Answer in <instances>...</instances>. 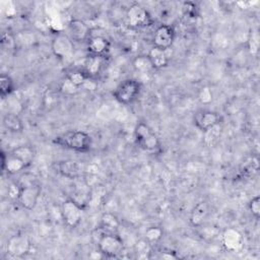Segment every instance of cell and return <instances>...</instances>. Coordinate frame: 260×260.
<instances>
[{
    "instance_id": "cell-19",
    "label": "cell",
    "mask_w": 260,
    "mask_h": 260,
    "mask_svg": "<svg viewBox=\"0 0 260 260\" xmlns=\"http://www.w3.org/2000/svg\"><path fill=\"white\" fill-rule=\"evenodd\" d=\"M222 242L226 250L235 251L238 250L242 245V236L238 231L234 229H229L223 234Z\"/></svg>"
},
{
    "instance_id": "cell-25",
    "label": "cell",
    "mask_w": 260,
    "mask_h": 260,
    "mask_svg": "<svg viewBox=\"0 0 260 260\" xmlns=\"http://www.w3.org/2000/svg\"><path fill=\"white\" fill-rule=\"evenodd\" d=\"M15 90V84L13 79L6 74L0 76V96L5 99L6 96L11 95Z\"/></svg>"
},
{
    "instance_id": "cell-30",
    "label": "cell",
    "mask_w": 260,
    "mask_h": 260,
    "mask_svg": "<svg viewBox=\"0 0 260 260\" xmlns=\"http://www.w3.org/2000/svg\"><path fill=\"white\" fill-rule=\"evenodd\" d=\"M79 89H80L79 87L74 85L72 82H70L65 77H64V79L62 80V82L60 83V86H59L60 92H62L65 95H74V94H76L78 92Z\"/></svg>"
},
{
    "instance_id": "cell-9",
    "label": "cell",
    "mask_w": 260,
    "mask_h": 260,
    "mask_svg": "<svg viewBox=\"0 0 260 260\" xmlns=\"http://www.w3.org/2000/svg\"><path fill=\"white\" fill-rule=\"evenodd\" d=\"M52 51L58 59L69 58L74 52V42L67 34L58 32L52 41Z\"/></svg>"
},
{
    "instance_id": "cell-33",
    "label": "cell",
    "mask_w": 260,
    "mask_h": 260,
    "mask_svg": "<svg viewBox=\"0 0 260 260\" xmlns=\"http://www.w3.org/2000/svg\"><path fill=\"white\" fill-rule=\"evenodd\" d=\"M20 188H21V185H19L17 183H12L8 187V195L12 200L17 201L18 196H19V192H20Z\"/></svg>"
},
{
    "instance_id": "cell-11",
    "label": "cell",
    "mask_w": 260,
    "mask_h": 260,
    "mask_svg": "<svg viewBox=\"0 0 260 260\" xmlns=\"http://www.w3.org/2000/svg\"><path fill=\"white\" fill-rule=\"evenodd\" d=\"M220 117L216 112L210 110H199L194 114L193 122L197 129L202 132H207L213 127L219 125Z\"/></svg>"
},
{
    "instance_id": "cell-2",
    "label": "cell",
    "mask_w": 260,
    "mask_h": 260,
    "mask_svg": "<svg viewBox=\"0 0 260 260\" xmlns=\"http://www.w3.org/2000/svg\"><path fill=\"white\" fill-rule=\"evenodd\" d=\"M100 235L98 238L99 252L109 258L118 257L125 248L124 240L117 233H109L101 228H98Z\"/></svg>"
},
{
    "instance_id": "cell-16",
    "label": "cell",
    "mask_w": 260,
    "mask_h": 260,
    "mask_svg": "<svg viewBox=\"0 0 260 260\" xmlns=\"http://www.w3.org/2000/svg\"><path fill=\"white\" fill-rule=\"evenodd\" d=\"M0 156H1V171L3 173H7L8 175H14L27 168L21 159L11 154L10 152L6 153L4 152V150H1Z\"/></svg>"
},
{
    "instance_id": "cell-7",
    "label": "cell",
    "mask_w": 260,
    "mask_h": 260,
    "mask_svg": "<svg viewBox=\"0 0 260 260\" xmlns=\"http://www.w3.org/2000/svg\"><path fill=\"white\" fill-rule=\"evenodd\" d=\"M41 192H42V187L37 183L21 185L19 196L16 202L21 207L27 210H31L36 207L38 200L40 198Z\"/></svg>"
},
{
    "instance_id": "cell-14",
    "label": "cell",
    "mask_w": 260,
    "mask_h": 260,
    "mask_svg": "<svg viewBox=\"0 0 260 260\" xmlns=\"http://www.w3.org/2000/svg\"><path fill=\"white\" fill-rule=\"evenodd\" d=\"M107 58L108 56L87 55V57L84 59L81 69L88 76V78L92 80L100 76V74L104 71L107 64Z\"/></svg>"
},
{
    "instance_id": "cell-20",
    "label": "cell",
    "mask_w": 260,
    "mask_h": 260,
    "mask_svg": "<svg viewBox=\"0 0 260 260\" xmlns=\"http://www.w3.org/2000/svg\"><path fill=\"white\" fill-rule=\"evenodd\" d=\"M3 125L4 127L13 133H20L23 131V123L20 117L13 112H9L3 117Z\"/></svg>"
},
{
    "instance_id": "cell-13",
    "label": "cell",
    "mask_w": 260,
    "mask_h": 260,
    "mask_svg": "<svg viewBox=\"0 0 260 260\" xmlns=\"http://www.w3.org/2000/svg\"><path fill=\"white\" fill-rule=\"evenodd\" d=\"M57 172L70 180H76L82 177L84 173V166L80 161L74 159H63L56 164Z\"/></svg>"
},
{
    "instance_id": "cell-21",
    "label": "cell",
    "mask_w": 260,
    "mask_h": 260,
    "mask_svg": "<svg viewBox=\"0 0 260 260\" xmlns=\"http://www.w3.org/2000/svg\"><path fill=\"white\" fill-rule=\"evenodd\" d=\"M132 66L134 70L141 74H148L154 70L152 63L147 55H138L132 61Z\"/></svg>"
},
{
    "instance_id": "cell-28",
    "label": "cell",
    "mask_w": 260,
    "mask_h": 260,
    "mask_svg": "<svg viewBox=\"0 0 260 260\" xmlns=\"http://www.w3.org/2000/svg\"><path fill=\"white\" fill-rule=\"evenodd\" d=\"M259 170V161L256 156H252L248 162H246L243 167L242 173L247 177H254Z\"/></svg>"
},
{
    "instance_id": "cell-10",
    "label": "cell",
    "mask_w": 260,
    "mask_h": 260,
    "mask_svg": "<svg viewBox=\"0 0 260 260\" xmlns=\"http://www.w3.org/2000/svg\"><path fill=\"white\" fill-rule=\"evenodd\" d=\"M175 28L171 24H160L158 25L152 36V44L153 47L169 50L171 49L174 41H175Z\"/></svg>"
},
{
    "instance_id": "cell-5",
    "label": "cell",
    "mask_w": 260,
    "mask_h": 260,
    "mask_svg": "<svg viewBox=\"0 0 260 260\" xmlns=\"http://www.w3.org/2000/svg\"><path fill=\"white\" fill-rule=\"evenodd\" d=\"M125 17L127 25L132 29L143 28L152 23V18L148 10L137 3H134L128 7Z\"/></svg>"
},
{
    "instance_id": "cell-4",
    "label": "cell",
    "mask_w": 260,
    "mask_h": 260,
    "mask_svg": "<svg viewBox=\"0 0 260 260\" xmlns=\"http://www.w3.org/2000/svg\"><path fill=\"white\" fill-rule=\"evenodd\" d=\"M141 91V84L134 78H127L120 82L115 88L113 95L122 105L132 104Z\"/></svg>"
},
{
    "instance_id": "cell-3",
    "label": "cell",
    "mask_w": 260,
    "mask_h": 260,
    "mask_svg": "<svg viewBox=\"0 0 260 260\" xmlns=\"http://www.w3.org/2000/svg\"><path fill=\"white\" fill-rule=\"evenodd\" d=\"M134 139L136 144L147 152L158 153L161 150V144L158 137L144 122H140L136 125L134 129Z\"/></svg>"
},
{
    "instance_id": "cell-31",
    "label": "cell",
    "mask_w": 260,
    "mask_h": 260,
    "mask_svg": "<svg viewBox=\"0 0 260 260\" xmlns=\"http://www.w3.org/2000/svg\"><path fill=\"white\" fill-rule=\"evenodd\" d=\"M249 210L256 219L259 218L260 216V197L259 196H255L250 200Z\"/></svg>"
},
{
    "instance_id": "cell-12",
    "label": "cell",
    "mask_w": 260,
    "mask_h": 260,
    "mask_svg": "<svg viewBox=\"0 0 260 260\" xmlns=\"http://www.w3.org/2000/svg\"><path fill=\"white\" fill-rule=\"evenodd\" d=\"M67 35L73 42H87L91 35V29L83 20L72 18L67 24Z\"/></svg>"
},
{
    "instance_id": "cell-32",
    "label": "cell",
    "mask_w": 260,
    "mask_h": 260,
    "mask_svg": "<svg viewBox=\"0 0 260 260\" xmlns=\"http://www.w3.org/2000/svg\"><path fill=\"white\" fill-rule=\"evenodd\" d=\"M198 99H199V101H200L202 104H204V105L209 104V103L212 101V92H211V90L209 89V87H207V86L202 87V88L200 89V91H199Z\"/></svg>"
},
{
    "instance_id": "cell-8",
    "label": "cell",
    "mask_w": 260,
    "mask_h": 260,
    "mask_svg": "<svg viewBox=\"0 0 260 260\" xmlns=\"http://www.w3.org/2000/svg\"><path fill=\"white\" fill-rule=\"evenodd\" d=\"M31 249V242L25 234L11 236L6 245L7 253L12 257H23Z\"/></svg>"
},
{
    "instance_id": "cell-24",
    "label": "cell",
    "mask_w": 260,
    "mask_h": 260,
    "mask_svg": "<svg viewBox=\"0 0 260 260\" xmlns=\"http://www.w3.org/2000/svg\"><path fill=\"white\" fill-rule=\"evenodd\" d=\"M120 226V221L117 216L111 212H106L101 217L100 228L109 233H116Z\"/></svg>"
},
{
    "instance_id": "cell-15",
    "label": "cell",
    "mask_w": 260,
    "mask_h": 260,
    "mask_svg": "<svg viewBox=\"0 0 260 260\" xmlns=\"http://www.w3.org/2000/svg\"><path fill=\"white\" fill-rule=\"evenodd\" d=\"M110 48L111 45L109 40L102 35H92L91 32L89 39L86 42L87 55L108 56Z\"/></svg>"
},
{
    "instance_id": "cell-29",
    "label": "cell",
    "mask_w": 260,
    "mask_h": 260,
    "mask_svg": "<svg viewBox=\"0 0 260 260\" xmlns=\"http://www.w3.org/2000/svg\"><path fill=\"white\" fill-rule=\"evenodd\" d=\"M134 251H135V253L138 254V257H141V256H142V257H147V258H149L148 255H146V253H147V254H150L151 251H152V249H151V245H150L146 240L142 239V240H139V241H137V242L135 243V245H134Z\"/></svg>"
},
{
    "instance_id": "cell-27",
    "label": "cell",
    "mask_w": 260,
    "mask_h": 260,
    "mask_svg": "<svg viewBox=\"0 0 260 260\" xmlns=\"http://www.w3.org/2000/svg\"><path fill=\"white\" fill-rule=\"evenodd\" d=\"M182 13L185 17L189 19H195L199 15V10L197 4L192 1H185L182 4Z\"/></svg>"
},
{
    "instance_id": "cell-22",
    "label": "cell",
    "mask_w": 260,
    "mask_h": 260,
    "mask_svg": "<svg viewBox=\"0 0 260 260\" xmlns=\"http://www.w3.org/2000/svg\"><path fill=\"white\" fill-rule=\"evenodd\" d=\"M10 153L15 155L19 159H21L25 164L26 167L31 165L34 157H35L34 148L29 145H19V146L15 147L14 149H12L10 151Z\"/></svg>"
},
{
    "instance_id": "cell-17",
    "label": "cell",
    "mask_w": 260,
    "mask_h": 260,
    "mask_svg": "<svg viewBox=\"0 0 260 260\" xmlns=\"http://www.w3.org/2000/svg\"><path fill=\"white\" fill-rule=\"evenodd\" d=\"M208 215V204L205 201L198 202L191 210L189 216V222L194 228H199L203 224V221Z\"/></svg>"
},
{
    "instance_id": "cell-23",
    "label": "cell",
    "mask_w": 260,
    "mask_h": 260,
    "mask_svg": "<svg viewBox=\"0 0 260 260\" xmlns=\"http://www.w3.org/2000/svg\"><path fill=\"white\" fill-rule=\"evenodd\" d=\"M65 78H67L70 82H72L74 85H76L79 88L84 86L89 80H91L88 78V76L83 72V70L81 68H75V69L68 70L65 73Z\"/></svg>"
},
{
    "instance_id": "cell-34",
    "label": "cell",
    "mask_w": 260,
    "mask_h": 260,
    "mask_svg": "<svg viewBox=\"0 0 260 260\" xmlns=\"http://www.w3.org/2000/svg\"><path fill=\"white\" fill-rule=\"evenodd\" d=\"M159 257L165 258V259H177V258H179V256L176 255L175 252H172V251H162L161 255Z\"/></svg>"
},
{
    "instance_id": "cell-1",
    "label": "cell",
    "mask_w": 260,
    "mask_h": 260,
    "mask_svg": "<svg viewBox=\"0 0 260 260\" xmlns=\"http://www.w3.org/2000/svg\"><path fill=\"white\" fill-rule=\"evenodd\" d=\"M53 143L76 152H87L92 145L91 136L81 130H69L53 138Z\"/></svg>"
},
{
    "instance_id": "cell-6",
    "label": "cell",
    "mask_w": 260,
    "mask_h": 260,
    "mask_svg": "<svg viewBox=\"0 0 260 260\" xmlns=\"http://www.w3.org/2000/svg\"><path fill=\"white\" fill-rule=\"evenodd\" d=\"M83 207L74 201L72 198H68L61 203L60 213L63 222L70 229H75L82 220Z\"/></svg>"
},
{
    "instance_id": "cell-18",
    "label": "cell",
    "mask_w": 260,
    "mask_h": 260,
    "mask_svg": "<svg viewBox=\"0 0 260 260\" xmlns=\"http://www.w3.org/2000/svg\"><path fill=\"white\" fill-rule=\"evenodd\" d=\"M147 56L149 57L154 70L162 69L169 65L170 56L168 54V50H162V49L152 46V48L149 50Z\"/></svg>"
},
{
    "instance_id": "cell-26",
    "label": "cell",
    "mask_w": 260,
    "mask_h": 260,
    "mask_svg": "<svg viewBox=\"0 0 260 260\" xmlns=\"http://www.w3.org/2000/svg\"><path fill=\"white\" fill-rule=\"evenodd\" d=\"M164 231L160 226L158 225H150L145 230L144 233V240H146L151 246L153 244H156L160 241L162 238Z\"/></svg>"
}]
</instances>
